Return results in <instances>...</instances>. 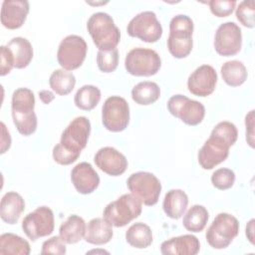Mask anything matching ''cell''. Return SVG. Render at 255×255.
I'll return each instance as SVG.
<instances>
[{"instance_id": "cell-5", "label": "cell", "mask_w": 255, "mask_h": 255, "mask_svg": "<svg viewBox=\"0 0 255 255\" xmlns=\"http://www.w3.org/2000/svg\"><path fill=\"white\" fill-rule=\"evenodd\" d=\"M193 21L187 15L174 16L169 23V35L167 38V49L177 59L187 57L193 46Z\"/></svg>"}, {"instance_id": "cell-12", "label": "cell", "mask_w": 255, "mask_h": 255, "mask_svg": "<svg viewBox=\"0 0 255 255\" xmlns=\"http://www.w3.org/2000/svg\"><path fill=\"white\" fill-rule=\"evenodd\" d=\"M127 32L130 37L138 38L146 43H155L162 36V27L152 11L136 14L128 24Z\"/></svg>"}, {"instance_id": "cell-1", "label": "cell", "mask_w": 255, "mask_h": 255, "mask_svg": "<svg viewBox=\"0 0 255 255\" xmlns=\"http://www.w3.org/2000/svg\"><path fill=\"white\" fill-rule=\"evenodd\" d=\"M238 137L234 124L224 121L218 123L211 130L210 136L198 151L197 159L203 169H212L223 162L229 154V148Z\"/></svg>"}, {"instance_id": "cell-15", "label": "cell", "mask_w": 255, "mask_h": 255, "mask_svg": "<svg viewBox=\"0 0 255 255\" xmlns=\"http://www.w3.org/2000/svg\"><path fill=\"white\" fill-rule=\"evenodd\" d=\"M242 47V33L240 27L234 22L222 23L215 32L214 49L223 57L238 54Z\"/></svg>"}, {"instance_id": "cell-27", "label": "cell", "mask_w": 255, "mask_h": 255, "mask_svg": "<svg viewBox=\"0 0 255 255\" xmlns=\"http://www.w3.org/2000/svg\"><path fill=\"white\" fill-rule=\"evenodd\" d=\"M126 240L130 246L136 249L147 248L152 243L151 229L145 223H133L126 232Z\"/></svg>"}, {"instance_id": "cell-31", "label": "cell", "mask_w": 255, "mask_h": 255, "mask_svg": "<svg viewBox=\"0 0 255 255\" xmlns=\"http://www.w3.org/2000/svg\"><path fill=\"white\" fill-rule=\"evenodd\" d=\"M31 252L30 244L27 240L13 233H3L0 236V254L29 255Z\"/></svg>"}, {"instance_id": "cell-30", "label": "cell", "mask_w": 255, "mask_h": 255, "mask_svg": "<svg viewBox=\"0 0 255 255\" xmlns=\"http://www.w3.org/2000/svg\"><path fill=\"white\" fill-rule=\"evenodd\" d=\"M50 88L59 96L70 94L76 85L75 75L64 69L55 70L49 78Z\"/></svg>"}, {"instance_id": "cell-18", "label": "cell", "mask_w": 255, "mask_h": 255, "mask_svg": "<svg viewBox=\"0 0 255 255\" xmlns=\"http://www.w3.org/2000/svg\"><path fill=\"white\" fill-rule=\"evenodd\" d=\"M71 180L76 190L81 194L94 192L100 184V176L91 163L83 161L74 166L71 171Z\"/></svg>"}, {"instance_id": "cell-3", "label": "cell", "mask_w": 255, "mask_h": 255, "mask_svg": "<svg viewBox=\"0 0 255 255\" xmlns=\"http://www.w3.org/2000/svg\"><path fill=\"white\" fill-rule=\"evenodd\" d=\"M35 96L27 88H19L13 92L11 110L13 123L23 135H31L37 129V116L34 112Z\"/></svg>"}, {"instance_id": "cell-24", "label": "cell", "mask_w": 255, "mask_h": 255, "mask_svg": "<svg viewBox=\"0 0 255 255\" xmlns=\"http://www.w3.org/2000/svg\"><path fill=\"white\" fill-rule=\"evenodd\" d=\"M86 228L85 220L81 216L73 214L61 224L59 236L66 244H75L85 236Z\"/></svg>"}, {"instance_id": "cell-29", "label": "cell", "mask_w": 255, "mask_h": 255, "mask_svg": "<svg viewBox=\"0 0 255 255\" xmlns=\"http://www.w3.org/2000/svg\"><path fill=\"white\" fill-rule=\"evenodd\" d=\"M208 218V210L203 205L194 204L184 214L182 224L187 231L196 233L202 231L205 228Z\"/></svg>"}, {"instance_id": "cell-28", "label": "cell", "mask_w": 255, "mask_h": 255, "mask_svg": "<svg viewBox=\"0 0 255 255\" xmlns=\"http://www.w3.org/2000/svg\"><path fill=\"white\" fill-rule=\"evenodd\" d=\"M160 97L159 86L150 81H144L136 84L131 90L133 102L140 106H148L155 103Z\"/></svg>"}, {"instance_id": "cell-14", "label": "cell", "mask_w": 255, "mask_h": 255, "mask_svg": "<svg viewBox=\"0 0 255 255\" xmlns=\"http://www.w3.org/2000/svg\"><path fill=\"white\" fill-rule=\"evenodd\" d=\"M168 112L188 126L199 125L205 116L204 106L183 95H174L167 102Z\"/></svg>"}, {"instance_id": "cell-26", "label": "cell", "mask_w": 255, "mask_h": 255, "mask_svg": "<svg viewBox=\"0 0 255 255\" xmlns=\"http://www.w3.org/2000/svg\"><path fill=\"white\" fill-rule=\"evenodd\" d=\"M223 81L230 87H239L245 83L248 77L247 69L243 62L231 60L225 62L220 69Z\"/></svg>"}, {"instance_id": "cell-21", "label": "cell", "mask_w": 255, "mask_h": 255, "mask_svg": "<svg viewBox=\"0 0 255 255\" xmlns=\"http://www.w3.org/2000/svg\"><path fill=\"white\" fill-rule=\"evenodd\" d=\"M24 209L25 201L23 197L15 191H9L5 193L1 199L0 217L8 224H16Z\"/></svg>"}, {"instance_id": "cell-17", "label": "cell", "mask_w": 255, "mask_h": 255, "mask_svg": "<svg viewBox=\"0 0 255 255\" xmlns=\"http://www.w3.org/2000/svg\"><path fill=\"white\" fill-rule=\"evenodd\" d=\"M94 161L102 171L112 176L122 175L128 168L127 157L112 146L100 148L95 154Z\"/></svg>"}, {"instance_id": "cell-35", "label": "cell", "mask_w": 255, "mask_h": 255, "mask_svg": "<svg viewBox=\"0 0 255 255\" xmlns=\"http://www.w3.org/2000/svg\"><path fill=\"white\" fill-rule=\"evenodd\" d=\"M255 2L253 0L250 1H242L239 3L236 8V18L237 20L247 28H254L255 20Z\"/></svg>"}, {"instance_id": "cell-37", "label": "cell", "mask_w": 255, "mask_h": 255, "mask_svg": "<svg viewBox=\"0 0 255 255\" xmlns=\"http://www.w3.org/2000/svg\"><path fill=\"white\" fill-rule=\"evenodd\" d=\"M66 243L60 238V236H53L42 244L41 254H59L64 255L67 252Z\"/></svg>"}, {"instance_id": "cell-38", "label": "cell", "mask_w": 255, "mask_h": 255, "mask_svg": "<svg viewBox=\"0 0 255 255\" xmlns=\"http://www.w3.org/2000/svg\"><path fill=\"white\" fill-rule=\"evenodd\" d=\"M14 68L13 56L7 46H1L0 48V75L5 76L9 74Z\"/></svg>"}, {"instance_id": "cell-13", "label": "cell", "mask_w": 255, "mask_h": 255, "mask_svg": "<svg viewBox=\"0 0 255 255\" xmlns=\"http://www.w3.org/2000/svg\"><path fill=\"white\" fill-rule=\"evenodd\" d=\"M54 227V213L48 206L36 208L34 211L28 213L22 221V229L32 241L52 234Z\"/></svg>"}, {"instance_id": "cell-34", "label": "cell", "mask_w": 255, "mask_h": 255, "mask_svg": "<svg viewBox=\"0 0 255 255\" xmlns=\"http://www.w3.org/2000/svg\"><path fill=\"white\" fill-rule=\"evenodd\" d=\"M234 182H235L234 171L226 167L216 169L211 175L212 185L219 190H226L231 188Z\"/></svg>"}, {"instance_id": "cell-22", "label": "cell", "mask_w": 255, "mask_h": 255, "mask_svg": "<svg viewBox=\"0 0 255 255\" xmlns=\"http://www.w3.org/2000/svg\"><path fill=\"white\" fill-rule=\"evenodd\" d=\"M114 231L113 225L105 218H93L89 221L85 233V241L93 245H104L111 241Z\"/></svg>"}, {"instance_id": "cell-9", "label": "cell", "mask_w": 255, "mask_h": 255, "mask_svg": "<svg viewBox=\"0 0 255 255\" xmlns=\"http://www.w3.org/2000/svg\"><path fill=\"white\" fill-rule=\"evenodd\" d=\"M125 67L127 72L132 76L149 77L159 71L161 59L154 50L134 48L127 54Z\"/></svg>"}, {"instance_id": "cell-32", "label": "cell", "mask_w": 255, "mask_h": 255, "mask_svg": "<svg viewBox=\"0 0 255 255\" xmlns=\"http://www.w3.org/2000/svg\"><path fill=\"white\" fill-rule=\"evenodd\" d=\"M101 97V91L98 87L85 85L77 91L74 97V103L80 110L92 111L99 104Z\"/></svg>"}, {"instance_id": "cell-6", "label": "cell", "mask_w": 255, "mask_h": 255, "mask_svg": "<svg viewBox=\"0 0 255 255\" xmlns=\"http://www.w3.org/2000/svg\"><path fill=\"white\" fill-rule=\"evenodd\" d=\"M142 210L141 201L131 193H126L110 202L104 209V218L115 227H124L137 218Z\"/></svg>"}, {"instance_id": "cell-11", "label": "cell", "mask_w": 255, "mask_h": 255, "mask_svg": "<svg viewBox=\"0 0 255 255\" xmlns=\"http://www.w3.org/2000/svg\"><path fill=\"white\" fill-rule=\"evenodd\" d=\"M88 46L83 37L68 35L58 48L57 60L59 65L67 71H73L82 66L86 59Z\"/></svg>"}, {"instance_id": "cell-16", "label": "cell", "mask_w": 255, "mask_h": 255, "mask_svg": "<svg viewBox=\"0 0 255 255\" xmlns=\"http://www.w3.org/2000/svg\"><path fill=\"white\" fill-rule=\"evenodd\" d=\"M217 84V73L212 66L202 65L195 69L187 80L188 91L197 97L211 95Z\"/></svg>"}, {"instance_id": "cell-19", "label": "cell", "mask_w": 255, "mask_h": 255, "mask_svg": "<svg viewBox=\"0 0 255 255\" xmlns=\"http://www.w3.org/2000/svg\"><path fill=\"white\" fill-rule=\"evenodd\" d=\"M30 5L27 0H4L1 7V23L10 30L20 28L26 21Z\"/></svg>"}, {"instance_id": "cell-40", "label": "cell", "mask_w": 255, "mask_h": 255, "mask_svg": "<svg viewBox=\"0 0 255 255\" xmlns=\"http://www.w3.org/2000/svg\"><path fill=\"white\" fill-rule=\"evenodd\" d=\"M11 146V136L4 123H1V153H5Z\"/></svg>"}, {"instance_id": "cell-39", "label": "cell", "mask_w": 255, "mask_h": 255, "mask_svg": "<svg viewBox=\"0 0 255 255\" xmlns=\"http://www.w3.org/2000/svg\"><path fill=\"white\" fill-rule=\"evenodd\" d=\"M246 127V140L247 143L253 148L254 147V110H251L245 117Z\"/></svg>"}, {"instance_id": "cell-7", "label": "cell", "mask_w": 255, "mask_h": 255, "mask_svg": "<svg viewBox=\"0 0 255 255\" xmlns=\"http://www.w3.org/2000/svg\"><path fill=\"white\" fill-rule=\"evenodd\" d=\"M239 233V221L229 213H219L207 228L205 238L214 249L228 247Z\"/></svg>"}, {"instance_id": "cell-23", "label": "cell", "mask_w": 255, "mask_h": 255, "mask_svg": "<svg viewBox=\"0 0 255 255\" xmlns=\"http://www.w3.org/2000/svg\"><path fill=\"white\" fill-rule=\"evenodd\" d=\"M188 205V196L182 189H170L164 195L162 208L164 213L172 218L179 219Z\"/></svg>"}, {"instance_id": "cell-4", "label": "cell", "mask_w": 255, "mask_h": 255, "mask_svg": "<svg viewBox=\"0 0 255 255\" xmlns=\"http://www.w3.org/2000/svg\"><path fill=\"white\" fill-rule=\"evenodd\" d=\"M87 29L99 51L116 49L121 41L120 29L108 13L96 12L87 22Z\"/></svg>"}, {"instance_id": "cell-42", "label": "cell", "mask_w": 255, "mask_h": 255, "mask_svg": "<svg viewBox=\"0 0 255 255\" xmlns=\"http://www.w3.org/2000/svg\"><path fill=\"white\" fill-rule=\"evenodd\" d=\"M254 223L255 220L251 219L246 225V236L252 244H254Z\"/></svg>"}, {"instance_id": "cell-20", "label": "cell", "mask_w": 255, "mask_h": 255, "mask_svg": "<svg viewBox=\"0 0 255 255\" xmlns=\"http://www.w3.org/2000/svg\"><path fill=\"white\" fill-rule=\"evenodd\" d=\"M199 250V240L192 234L172 237L160 245V252L163 255H195Z\"/></svg>"}, {"instance_id": "cell-8", "label": "cell", "mask_w": 255, "mask_h": 255, "mask_svg": "<svg viewBox=\"0 0 255 255\" xmlns=\"http://www.w3.org/2000/svg\"><path fill=\"white\" fill-rule=\"evenodd\" d=\"M127 185L130 193L144 205L151 206L157 203L161 192V183L153 173L148 171L134 172L128 178Z\"/></svg>"}, {"instance_id": "cell-2", "label": "cell", "mask_w": 255, "mask_h": 255, "mask_svg": "<svg viewBox=\"0 0 255 255\" xmlns=\"http://www.w3.org/2000/svg\"><path fill=\"white\" fill-rule=\"evenodd\" d=\"M91 132V123L86 117H77L64 129L61 140L53 148L54 160L62 165L75 162L86 147Z\"/></svg>"}, {"instance_id": "cell-10", "label": "cell", "mask_w": 255, "mask_h": 255, "mask_svg": "<svg viewBox=\"0 0 255 255\" xmlns=\"http://www.w3.org/2000/svg\"><path fill=\"white\" fill-rule=\"evenodd\" d=\"M102 123L113 132L125 130L129 123V106L120 96L109 97L102 108Z\"/></svg>"}, {"instance_id": "cell-25", "label": "cell", "mask_w": 255, "mask_h": 255, "mask_svg": "<svg viewBox=\"0 0 255 255\" xmlns=\"http://www.w3.org/2000/svg\"><path fill=\"white\" fill-rule=\"evenodd\" d=\"M10 50L13 60L14 68L24 69L33 59V48L29 40L23 37H15L11 39L7 45Z\"/></svg>"}, {"instance_id": "cell-41", "label": "cell", "mask_w": 255, "mask_h": 255, "mask_svg": "<svg viewBox=\"0 0 255 255\" xmlns=\"http://www.w3.org/2000/svg\"><path fill=\"white\" fill-rule=\"evenodd\" d=\"M39 98L44 104L47 105V104H50L54 100L55 96L52 92H50L48 90H42L41 92H39Z\"/></svg>"}, {"instance_id": "cell-36", "label": "cell", "mask_w": 255, "mask_h": 255, "mask_svg": "<svg viewBox=\"0 0 255 255\" xmlns=\"http://www.w3.org/2000/svg\"><path fill=\"white\" fill-rule=\"evenodd\" d=\"M208 6L213 15L216 17L229 16L236 7V1L234 0H210Z\"/></svg>"}, {"instance_id": "cell-33", "label": "cell", "mask_w": 255, "mask_h": 255, "mask_svg": "<svg viewBox=\"0 0 255 255\" xmlns=\"http://www.w3.org/2000/svg\"><path fill=\"white\" fill-rule=\"evenodd\" d=\"M97 64L99 69L104 73L114 72L119 65V51L113 49L110 51H98Z\"/></svg>"}]
</instances>
